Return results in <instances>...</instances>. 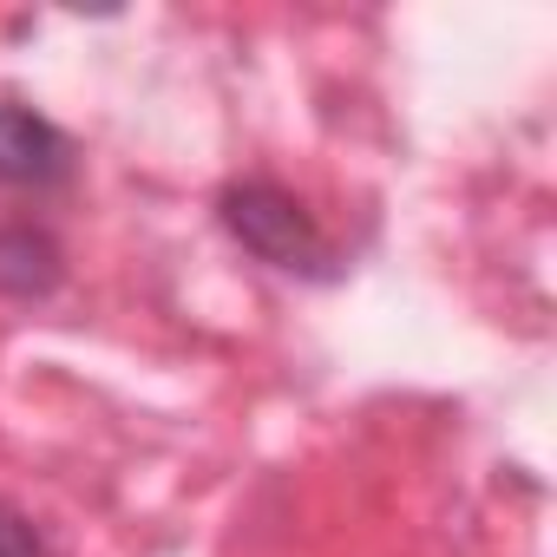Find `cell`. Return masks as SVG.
<instances>
[{
    "mask_svg": "<svg viewBox=\"0 0 557 557\" xmlns=\"http://www.w3.org/2000/svg\"><path fill=\"white\" fill-rule=\"evenodd\" d=\"M216 216L269 269L302 275V283H335V275H342V256H335L329 230L309 216V203L296 190H283L275 177H236V184H223Z\"/></svg>",
    "mask_w": 557,
    "mask_h": 557,
    "instance_id": "cell-1",
    "label": "cell"
},
{
    "mask_svg": "<svg viewBox=\"0 0 557 557\" xmlns=\"http://www.w3.org/2000/svg\"><path fill=\"white\" fill-rule=\"evenodd\" d=\"M66 177H73V138L47 112H34L21 99H0V184L8 190H53Z\"/></svg>",
    "mask_w": 557,
    "mask_h": 557,
    "instance_id": "cell-2",
    "label": "cell"
},
{
    "mask_svg": "<svg viewBox=\"0 0 557 557\" xmlns=\"http://www.w3.org/2000/svg\"><path fill=\"white\" fill-rule=\"evenodd\" d=\"M66 275V249L47 223H0V296L47 302Z\"/></svg>",
    "mask_w": 557,
    "mask_h": 557,
    "instance_id": "cell-3",
    "label": "cell"
},
{
    "mask_svg": "<svg viewBox=\"0 0 557 557\" xmlns=\"http://www.w3.org/2000/svg\"><path fill=\"white\" fill-rule=\"evenodd\" d=\"M0 557H53L47 531H40L21 505H8V498H0Z\"/></svg>",
    "mask_w": 557,
    "mask_h": 557,
    "instance_id": "cell-4",
    "label": "cell"
}]
</instances>
